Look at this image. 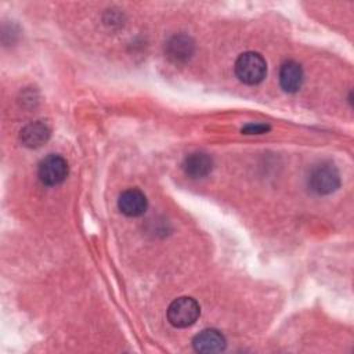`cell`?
<instances>
[{
    "label": "cell",
    "mask_w": 354,
    "mask_h": 354,
    "mask_svg": "<svg viewBox=\"0 0 354 354\" xmlns=\"http://www.w3.org/2000/svg\"><path fill=\"white\" fill-rule=\"evenodd\" d=\"M192 346L198 353H218L225 348V339L216 329H205L194 337Z\"/></svg>",
    "instance_id": "cell-10"
},
{
    "label": "cell",
    "mask_w": 354,
    "mask_h": 354,
    "mask_svg": "<svg viewBox=\"0 0 354 354\" xmlns=\"http://www.w3.org/2000/svg\"><path fill=\"white\" fill-rule=\"evenodd\" d=\"M50 138V129L41 120H35L22 127L19 133L21 142L28 148H39Z\"/></svg>",
    "instance_id": "cell-7"
},
{
    "label": "cell",
    "mask_w": 354,
    "mask_h": 354,
    "mask_svg": "<svg viewBox=\"0 0 354 354\" xmlns=\"http://www.w3.org/2000/svg\"><path fill=\"white\" fill-rule=\"evenodd\" d=\"M303 68L296 61H286L279 69V84L286 93H296L303 84Z\"/></svg>",
    "instance_id": "cell-8"
},
{
    "label": "cell",
    "mask_w": 354,
    "mask_h": 354,
    "mask_svg": "<svg viewBox=\"0 0 354 354\" xmlns=\"http://www.w3.org/2000/svg\"><path fill=\"white\" fill-rule=\"evenodd\" d=\"M201 314V307L192 297H178L167 308V319L176 328H187L195 324Z\"/></svg>",
    "instance_id": "cell-3"
},
{
    "label": "cell",
    "mask_w": 354,
    "mask_h": 354,
    "mask_svg": "<svg viewBox=\"0 0 354 354\" xmlns=\"http://www.w3.org/2000/svg\"><path fill=\"white\" fill-rule=\"evenodd\" d=\"M268 130H270V126H267V124H263V123L253 124V123H250V124H248L242 129V133H245V134H261V133H266Z\"/></svg>",
    "instance_id": "cell-11"
},
{
    "label": "cell",
    "mask_w": 354,
    "mask_h": 354,
    "mask_svg": "<svg viewBox=\"0 0 354 354\" xmlns=\"http://www.w3.org/2000/svg\"><path fill=\"white\" fill-rule=\"evenodd\" d=\"M213 167L212 158L205 152H192L185 156L183 162V170L191 178H203L206 177Z\"/></svg>",
    "instance_id": "cell-9"
},
{
    "label": "cell",
    "mask_w": 354,
    "mask_h": 354,
    "mask_svg": "<svg viewBox=\"0 0 354 354\" xmlns=\"http://www.w3.org/2000/svg\"><path fill=\"white\" fill-rule=\"evenodd\" d=\"M266 73L267 64L259 53L246 51L235 61V75L245 84H259L266 77Z\"/></svg>",
    "instance_id": "cell-1"
},
{
    "label": "cell",
    "mask_w": 354,
    "mask_h": 354,
    "mask_svg": "<svg viewBox=\"0 0 354 354\" xmlns=\"http://www.w3.org/2000/svg\"><path fill=\"white\" fill-rule=\"evenodd\" d=\"M194 51H195V43L192 37L184 33L171 36L165 46L166 57L174 64L187 62L192 57Z\"/></svg>",
    "instance_id": "cell-5"
},
{
    "label": "cell",
    "mask_w": 354,
    "mask_h": 354,
    "mask_svg": "<svg viewBox=\"0 0 354 354\" xmlns=\"http://www.w3.org/2000/svg\"><path fill=\"white\" fill-rule=\"evenodd\" d=\"M311 191L318 195H328L336 191L340 185V174L333 163L324 162L317 165L308 177Z\"/></svg>",
    "instance_id": "cell-2"
},
{
    "label": "cell",
    "mask_w": 354,
    "mask_h": 354,
    "mask_svg": "<svg viewBox=\"0 0 354 354\" xmlns=\"http://www.w3.org/2000/svg\"><path fill=\"white\" fill-rule=\"evenodd\" d=\"M69 173L68 162L55 153H50L43 158L37 167V176L40 181L47 187H54L61 184Z\"/></svg>",
    "instance_id": "cell-4"
},
{
    "label": "cell",
    "mask_w": 354,
    "mask_h": 354,
    "mask_svg": "<svg viewBox=\"0 0 354 354\" xmlns=\"http://www.w3.org/2000/svg\"><path fill=\"white\" fill-rule=\"evenodd\" d=\"M147 196L138 188H129L123 191L118 199L119 210L129 217H137L142 214L147 209Z\"/></svg>",
    "instance_id": "cell-6"
}]
</instances>
